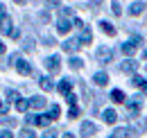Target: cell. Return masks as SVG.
<instances>
[{
    "instance_id": "obj_9",
    "label": "cell",
    "mask_w": 147,
    "mask_h": 138,
    "mask_svg": "<svg viewBox=\"0 0 147 138\" xmlns=\"http://www.w3.org/2000/svg\"><path fill=\"white\" fill-rule=\"evenodd\" d=\"M95 131H97V127H95L93 122H88V120H86V122H82V127H79V134H82V136H84V138L93 136Z\"/></svg>"
},
{
    "instance_id": "obj_27",
    "label": "cell",
    "mask_w": 147,
    "mask_h": 138,
    "mask_svg": "<svg viewBox=\"0 0 147 138\" xmlns=\"http://www.w3.org/2000/svg\"><path fill=\"white\" fill-rule=\"evenodd\" d=\"M147 79L145 77H140V75H134V77H131V84H134V86H140V84H145Z\"/></svg>"
},
{
    "instance_id": "obj_35",
    "label": "cell",
    "mask_w": 147,
    "mask_h": 138,
    "mask_svg": "<svg viewBox=\"0 0 147 138\" xmlns=\"http://www.w3.org/2000/svg\"><path fill=\"white\" fill-rule=\"evenodd\" d=\"M43 41H45L48 45H55V39H52V36H43Z\"/></svg>"
},
{
    "instance_id": "obj_11",
    "label": "cell",
    "mask_w": 147,
    "mask_h": 138,
    "mask_svg": "<svg viewBox=\"0 0 147 138\" xmlns=\"http://www.w3.org/2000/svg\"><path fill=\"white\" fill-rule=\"evenodd\" d=\"M91 41H93V34H91V30H88V27H84V30L79 32V39H77V43H79V45H88Z\"/></svg>"
},
{
    "instance_id": "obj_23",
    "label": "cell",
    "mask_w": 147,
    "mask_h": 138,
    "mask_svg": "<svg viewBox=\"0 0 147 138\" xmlns=\"http://www.w3.org/2000/svg\"><path fill=\"white\" fill-rule=\"evenodd\" d=\"M59 113H61V109H59L57 104H52V106H50V113H48V118H50V120H57V118H59Z\"/></svg>"
},
{
    "instance_id": "obj_28",
    "label": "cell",
    "mask_w": 147,
    "mask_h": 138,
    "mask_svg": "<svg viewBox=\"0 0 147 138\" xmlns=\"http://www.w3.org/2000/svg\"><path fill=\"white\" fill-rule=\"evenodd\" d=\"M23 48H25L27 52H32V50H34V39H30V36H27V39H25V43H23Z\"/></svg>"
},
{
    "instance_id": "obj_39",
    "label": "cell",
    "mask_w": 147,
    "mask_h": 138,
    "mask_svg": "<svg viewBox=\"0 0 147 138\" xmlns=\"http://www.w3.org/2000/svg\"><path fill=\"white\" fill-rule=\"evenodd\" d=\"M138 88L143 91V95H147V82H145V84H140V86H138Z\"/></svg>"
},
{
    "instance_id": "obj_38",
    "label": "cell",
    "mask_w": 147,
    "mask_h": 138,
    "mask_svg": "<svg viewBox=\"0 0 147 138\" xmlns=\"http://www.w3.org/2000/svg\"><path fill=\"white\" fill-rule=\"evenodd\" d=\"M9 36H11V39H18L20 32H18V30H11V32H9Z\"/></svg>"
},
{
    "instance_id": "obj_3",
    "label": "cell",
    "mask_w": 147,
    "mask_h": 138,
    "mask_svg": "<svg viewBox=\"0 0 147 138\" xmlns=\"http://www.w3.org/2000/svg\"><path fill=\"white\" fill-rule=\"evenodd\" d=\"M0 30H2V34H9L14 27H11V18L7 16V12H5V5L0 2Z\"/></svg>"
},
{
    "instance_id": "obj_26",
    "label": "cell",
    "mask_w": 147,
    "mask_h": 138,
    "mask_svg": "<svg viewBox=\"0 0 147 138\" xmlns=\"http://www.w3.org/2000/svg\"><path fill=\"white\" fill-rule=\"evenodd\" d=\"M7 100H9V102H18L20 95L16 93V91H11V88H9V91H7Z\"/></svg>"
},
{
    "instance_id": "obj_24",
    "label": "cell",
    "mask_w": 147,
    "mask_h": 138,
    "mask_svg": "<svg viewBox=\"0 0 147 138\" xmlns=\"http://www.w3.org/2000/svg\"><path fill=\"white\" fill-rule=\"evenodd\" d=\"M16 109H18L20 113H25V111H27V109H30V102H27V100H23V97H20L18 102H16Z\"/></svg>"
},
{
    "instance_id": "obj_19",
    "label": "cell",
    "mask_w": 147,
    "mask_h": 138,
    "mask_svg": "<svg viewBox=\"0 0 147 138\" xmlns=\"http://www.w3.org/2000/svg\"><path fill=\"white\" fill-rule=\"evenodd\" d=\"M143 9H145V2H131V7H129V14H131V16H138Z\"/></svg>"
},
{
    "instance_id": "obj_6",
    "label": "cell",
    "mask_w": 147,
    "mask_h": 138,
    "mask_svg": "<svg viewBox=\"0 0 147 138\" xmlns=\"http://www.w3.org/2000/svg\"><path fill=\"white\" fill-rule=\"evenodd\" d=\"M16 70H18V75H23V77L32 75V66H30V61H25V59H18V61H16Z\"/></svg>"
},
{
    "instance_id": "obj_22",
    "label": "cell",
    "mask_w": 147,
    "mask_h": 138,
    "mask_svg": "<svg viewBox=\"0 0 147 138\" xmlns=\"http://www.w3.org/2000/svg\"><path fill=\"white\" fill-rule=\"evenodd\" d=\"M18 138H36V134H34V129H30V127H23V131L18 134Z\"/></svg>"
},
{
    "instance_id": "obj_41",
    "label": "cell",
    "mask_w": 147,
    "mask_h": 138,
    "mask_svg": "<svg viewBox=\"0 0 147 138\" xmlns=\"http://www.w3.org/2000/svg\"><path fill=\"white\" fill-rule=\"evenodd\" d=\"M63 138H75L73 134H63Z\"/></svg>"
},
{
    "instance_id": "obj_32",
    "label": "cell",
    "mask_w": 147,
    "mask_h": 138,
    "mask_svg": "<svg viewBox=\"0 0 147 138\" xmlns=\"http://www.w3.org/2000/svg\"><path fill=\"white\" fill-rule=\"evenodd\" d=\"M79 116V109L77 106H70V111H68V118H77Z\"/></svg>"
},
{
    "instance_id": "obj_33",
    "label": "cell",
    "mask_w": 147,
    "mask_h": 138,
    "mask_svg": "<svg viewBox=\"0 0 147 138\" xmlns=\"http://www.w3.org/2000/svg\"><path fill=\"white\" fill-rule=\"evenodd\" d=\"M0 138H14V134H11L9 129H2V131H0Z\"/></svg>"
},
{
    "instance_id": "obj_21",
    "label": "cell",
    "mask_w": 147,
    "mask_h": 138,
    "mask_svg": "<svg viewBox=\"0 0 147 138\" xmlns=\"http://www.w3.org/2000/svg\"><path fill=\"white\" fill-rule=\"evenodd\" d=\"M68 66H70V68H73V70H79V68H82V66H84V61H82L79 57H73V59L68 61Z\"/></svg>"
},
{
    "instance_id": "obj_15",
    "label": "cell",
    "mask_w": 147,
    "mask_h": 138,
    "mask_svg": "<svg viewBox=\"0 0 147 138\" xmlns=\"http://www.w3.org/2000/svg\"><path fill=\"white\" fill-rule=\"evenodd\" d=\"M61 48L66 52H75L77 48H79V43H77V39H66L63 43H61Z\"/></svg>"
},
{
    "instance_id": "obj_29",
    "label": "cell",
    "mask_w": 147,
    "mask_h": 138,
    "mask_svg": "<svg viewBox=\"0 0 147 138\" xmlns=\"http://www.w3.org/2000/svg\"><path fill=\"white\" fill-rule=\"evenodd\" d=\"M111 12H113L115 16H120V14H122V9H120V2H113V5H111Z\"/></svg>"
},
{
    "instance_id": "obj_17",
    "label": "cell",
    "mask_w": 147,
    "mask_h": 138,
    "mask_svg": "<svg viewBox=\"0 0 147 138\" xmlns=\"http://www.w3.org/2000/svg\"><path fill=\"white\" fill-rule=\"evenodd\" d=\"M100 27H102V32H104L107 36H115V27L111 25L109 20H102V23H100Z\"/></svg>"
},
{
    "instance_id": "obj_4",
    "label": "cell",
    "mask_w": 147,
    "mask_h": 138,
    "mask_svg": "<svg viewBox=\"0 0 147 138\" xmlns=\"http://www.w3.org/2000/svg\"><path fill=\"white\" fill-rule=\"evenodd\" d=\"M95 57H97V61H100V64H111V59H113V50L107 48V45H102V48H97Z\"/></svg>"
},
{
    "instance_id": "obj_25",
    "label": "cell",
    "mask_w": 147,
    "mask_h": 138,
    "mask_svg": "<svg viewBox=\"0 0 147 138\" xmlns=\"http://www.w3.org/2000/svg\"><path fill=\"white\" fill-rule=\"evenodd\" d=\"M0 122L7 127H16V118H9V116H0Z\"/></svg>"
},
{
    "instance_id": "obj_5",
    "label": "cell",
    "mask_w": 147,
    "mask_h": 138,
    "mask_svg": "<svg viewBox=\"0 0 147 138\" xmlns=\"http://www.w3.org/2000/svg\"><path fill=\"white\" fill-rule=\"evenodd\" d=\"M45 68L50 70V75H57V72L61 70V57H57V54L48 57V59H45Z\"/></svg>"
},
{
    "instance_id": "obj_30",
    "label": "cell",
    "mask_w": 147,
    "mask_h": 138,
    "mask_svg": "<svg viewBox=\"0 0 147 138\" xmlns=\"http://www.w3.org/2000/svg\"><path fill=\"white\" fill-rule=\"evenodd\" d=\"M66 100H68V104H70V106H77V95L68 93V95H66Z\"/></svg>"
},
{
    "instance_id": "obj_2",
    "label": "cell",
    "mask_w": 147,
    "mask_h": 138,
    "mask_svg": "<svg viewBox=\"0 0 147 138\" xmlns=\"http://www.w3.org/2000/svg\"><path fill=\"white\" fill-rule=\"evenodd\" d=\"M138 45H143V39H140V36H136L134 41H127V43H122V45H120V50H122V54L131 57V54H136Z\"/></svg>"
},
{
    "instance_id": "obj_36",
    "label": "cell",
    "mask_w": 147,
    "mask_h": 138,
    "mask_svg": "<svg viewBox=\"0 0 147 138\" xmlns=\"http://www.w3.org/2000/svg\"><path fill=\"white\" fill-rule=\"evenodd\" d=\"M5 111H7V104L0 100V116H5Z\"/></svg>"
},
{
    "instance_id": "obj_16",
    "label": "cell",
    "mask_w": 147,
    "mask_h": 138,
    "mask_svg": "<svg viewBox=\"0 0 147 138\" xmlns=\"http://www.w3.org/2000/svg\"><path fill=\"white\" fill-rule=\"evenodd\" d=\"M102 118H104V122H107V124H113V122L118 120V113H115L113 109H104V113H102Z\"/></svg>"
},
{
    "instance_id": "obj_14",
    "label": "cell",
    "mask_w": 147,
    "mask_h": 138,
    "mask_svg": "<svg viewBox=\"0 0 147 138\" xmlns=\"http://www.w3.org/2000/svg\"><path fill=\"white\" fill-rule=\"evenodd\" d=\"M93 82H95L97 86H107V84H109V75H107V72H95V75H93Z\"/></svg>"
},
{
    "instance_id": "obj_20",
    "label": "cell",
    "mask_w": 147,
    "mask_h": 138,
    "mask_svg": "<svg viewBox=\"0 0 147 138\" xmlns=\"http://www.w3.org/2000/svg\"><path fill=\"white\" fill-rule=\"evenodd\" d=\"M38 86L43 88V91H52L55 84H52V79H50V77H41V79H38Z\"/></svg>"
},
{
    "instance_id": "obj_42",
    "label": "cell",
    "mask_w": 147,
    "mask_h": 138,
    "mask_svg": "<svg viewBox=\"0 0 147 138\" xmlns=\"http://www.w3.org/2000/svg\"><path fill=\"white\" fill-rule=\"evenodd\" d=\"M145 59H147V52H145Z\"/></svg>"
},
{
    "instance_id": "obj_12",
    "label": "cell",
    "mask_w": 147,
    "mask_h": 138,
    "mask_svg": "<svg viewBox=\"0 0 147 138\" xmlns=\"http://www.w3.org/2000/svg\"><path fill=\"white\" fill-rule=\"evenodd\" d=\"M27 102H30V106H32V109H45V104H48L43 95H34V97H30Z\"/></svg>"
},
{
    "instance_id": "obj_18",
    "label": "cell",
    "mask_w": 147,
    "mask_h": 138,
    "mask_svg": "<svg viewBox=\"0 0 147 138\" xmlns=\"http://www.w3.org/2000/svg\"><path fill=\"white\" fill-rule=\"evenodd\" d=\"M131 136V129H125V127H120V129H115L109 138H129Z\"/></svg>"
},
{
    "instance_id": "obj_10",
    "label": "cell",
    "mask_w": 147,
    "mask_h": 138,
    "mask_svg": "<svg viewBox=\"0 0 147 138\" xmlns=\"http://www.w3.org/2000/svg\"><path fill=\"white\" fill-rule=\"evenodd\" d=\"M70 27H73V23H70L68 18H59V23H57V32H59V34H68Z\"/></svg>"
},
{
    "instance_id": "obj_31",
    "label": "cell",
    "mask_w": 147,
    "mask_h": 138,
    "mask_svg": "<svg viewBox=\"0 0 147 138\" xmlns=\"http://www.w3.org/2000/svg\"><path fill=\"white\" fill-rule=\"evenodd\" d=\"M41 138H57V129H48V131H43V136Z\"/></svg>"
},
{
    "instance_id": "obj_40",
    "label": "cell",
    "mask_w": 147,
    "mask_h": 138,
    "mask_svg": "<svg viewBox=\"0 0 147 138\" xmlns=\"http://www.w3.org/2000/svg\"><path fill=\"white\" fill-rule=\"evenodd\" d=\"M2 52H5V43L0 41V54H2Z\"/></svg>"
},
{
    "instance_id": "obj_1",
    "label": "cell",
    "mask_w": 147,
    "mask_h": 138,
    "mask_svg": "<svg viewBox=\"0 0 147 138\" xmlns=\"http://www.w3.org/2000/svg\"><path fill=\"white\" fill-rule=\"evenodd\" d=\"M127 111H129V116H131V118H136V116H138V113H140V109H143V100H140V97H138V95H136V97H127Z\"/></svg>"
},
{
    "instance_id": "obj_37",
    "label": "cell",
    "mask_w": 147,
    "mask_h": 138,
    "mask_svg": "<svg viewBox=\"0 0 147 138\" xmlns=\"http://www.w3.org/2000/svg\"><path fill=\"white\" fill-rule=\"evenodd\" d=\"M41 20H43V23H48V20H50V14H48V12H43V14H41Z\"/></svg>"
},
{
    "instance_id": "obj_34",
    "label": "cell",
    "mask_w": 147,
    "mask_h": 138,
    "mask_svg": "<svg viewBox=\"0 0 147 138\" xmlns=\"http://www.w3.org/2000/svg\"><path fill=\"white\" fill-rule=\"evenodd\" d=\"M61 14H63V18H66V16H73L75 12L70 9V7H63V9H61Z\"/></svg>"
},
{
    "instance_id": "obj_13",
    "label": "cell",
    "mask_w": 147,
    "mask_h": 138,
    "mask_svg": "<svg viewBox=\"0 0 147 138\" xmlns=\"http://www.w3.org/2000/svg\"><path fill=\"white\" fill-rule=\"evenodd\" d=\"M111 102H115V104H122V102H127V95L120 91V88H115V91H111Z\"/></svg>"
},
{
    "instance_id": "obj_8",
    "label": "cell",
    "mask_w": 147,
    "mask_h": 138,
    "mask_svg": "<svg viewBox=\"0 0 147 138\" xmlns=\"http://www.w3.org/2000/svg\"><path fill=\"white\" fill-rule=\"evenodd\" d=\"M73 79H70V77H66V79H61V82H59V86H57V91H59V93H61V95H68V93H70V91H73Z\"/></svg>"
},
{
    "instance_id": "obj_7",
    "label": "cell",
    "mask_w": 147,
    "mask_h": 138,
    "mask_svg": "<svg viewBox=\"0 0 147 138\" xmlns=\"http://www.w3.org/2000/svg\"><path fill=\"white\" fill-rule=\"evenodd\" d=\"M122 72H127V75H136V70H138V64L134 61V59H125L122 61V66H120Z\"/></svg>"
}]
</instances>
